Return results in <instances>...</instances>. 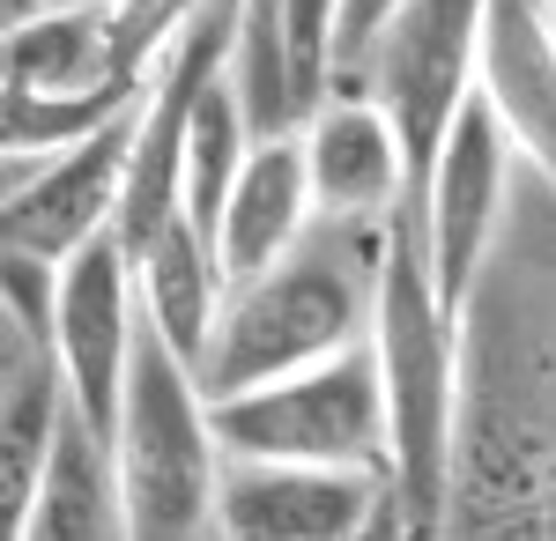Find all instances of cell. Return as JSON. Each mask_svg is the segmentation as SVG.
<instances>
[{
	"instance_id": "6da1fadb",
	"label": "cell",
	"mask_w": 556,
	"mask_h": 541,
	"mask_svg": "<svg viewBox=\"0 0 556 541\" xmlns=\"http://www.w3.org/2000/svg\"><path fill=\"white\" fill-rule=\"evenodd\" d=\"M371 341H379V364H386L401 534H438L445 490H453V416H460V312L445 304L438 275H430L416 209H401L386 230Z\"/></svg>"
},
{
	"instance_id": "7a4b0ae2",
	"label": "cell",
	"mask_w": 556,
	"mask_h": 541,
	"mask_svg": "<svg viewBox=\"0 0 556 541\" xmlns=\"http://www.w3.org/2000/svg\"><path fill=\"white\" fill-rule=\"evenodd\" d=\"M112 460H119V498H127V534L141 541H186L215 527L223 504V430L201 372L178 356L156 327H141L127 372V401L112 423Z\"/></svg>"
},
{
	"instance_id": "3957f363",
	"label": "cell",
	"mask_w": 556,
	"mask_h": 541,
	"mask_svg": "<svg viewBox=\"0 0 556 541\" xmlns=\"http://www.w3.org/2000/svg\"><path fill=\"white\" fill-rule=\"evenodd\" d=\"M371 319H379V275L364 282V267L334 246H298L275 267H260L253 282H230V304L201 356V386L208 401L267 386L349 341H371Z\"/></svg>"
},
{
	"instance_id": "277c9868",
	"label": "cell",
	"mask_w": 556,
	"mask_h": 541,
	"mask_svg": "<svg viewBox=\"0 0 556 541\" xmlns=\"http://www.w3.org/2000/svg\"><path fill=\"white\" fill-rule=\"evenodd\" d=\"M223 453L253 460H334V467H393L379 341H349L319 364L223 393L215 401Z\"/></svg>"
},
{
	"instance_id": "5b68a950",
	"label": "cell",
	"mask_w": 556,
	"mask_h": 541,
	"mask_svg": "<svg viewBox=\"0 0 556 541\" xmlns=\"http://www.w3.org/2000/svg\"><path fill=\"white\" fill-rule=\"evenodd\" d=\"M482 23H490V0H401L379 45H371L364 83L379 89V104L393 112L401 141H408L416 201H424V178L438 164L453 119H460V104L482 83Z\"/></svg>"
},
{
	"instance_id": "8992f818",
	"label": "cell",
	"mask_w": 556,
	"mask_h": 541,
	"mask_svg": "<svg viewBox=\"0 0 556 541\" xmlns=\"http://www.w3.org/2000/svg\"><path fill=\"white\" fill-rule=\"evenodd\" d=\"M215 534L238 541H364L401 534L393 467H334V460H223Z\"/></svg>"
},
{
	"instance_id": "52a82bcc",
	"label": "cell",
	"mask_w": 556,
	"mask_h": 541,
	"mask_svg": "<svg viewBox=\"0 0 556 541\" xmlns=\"http://www.w3.org/2000/svg\"><path fill=\"white\" fill-rule=\"evenodd\" d=\"M513 164H519V141L513 126L497 119V104L475 97L460 104V119L445 134L438 164L424 178V201H416V223H424V252H430V275L453 312H468V290L482 275V260L497 246V223H505V193H513Z\"/></svg>"
},
{
	"instance_id": "ba28073f",
	"label": "cell",
	"mask_w": 556,
	"mask_h": 541,
	"mask_svg": "<svg viewBox=\"0 0 556 541\" xmlns=\"http://www.w3.org/2000/svg\"><path fill=\"white\" fill-rule=\"evenodd\" d=\"M141 267L119 230L89 238L83 252L60 260V304H52V349L67 364V393L104 438L119 423V401H127V372L134 349H141Z\"/></svg>"
},
{
	"instance_id": "9c48e42d",
	"label": "cell",
	"mask_w": 556,
	"mask_h": 541,
	"mask_svg": "<svg viewBox=\"0 0 556 541\" xmlns=\"http://www.w3.org/2000/svg\"><path fill=\"white\" fill-rule=\"evenodd\" d=\"M141 112V104H134ZM134 112L112 126H97L83 141L30 156V164H8V209H0V246L15 252H45V260H67L89 238L119 230L127 209V164H134Z\"/></svg>"
},
{
	"instance_id": "30bf717a",
	"label": "cell",
	"mask_w": 556,
	"mask_h": 541,
	"mask_svg": "<svg viewBox=\"0 0 556 541\" xmlns=\"http://www.w3.org/2000/svg\"><path fill=\"white\" fill-rule=\"evenodd\" d=\"M304 156H312V193L334 223H393L416 209V164L379 89H327L304 112Z\"/></svg>"
},
{
	"instance_id": "8fae6325",
	"label": "cell",
	"mask_w": 556,
	"mask_h": 541,
	"mask_svg": "<svg viewBox=\"0 0 556 541\" xmlns=\"http://www.w3.org/2000/svg\"><path fill=\"white\" fill-rule=\"evenodd\" d=\"M319 215V193H312V156H304V126H267L253 141V156L238 171L230 201L215 215V260L230 282H253L260 267H275L282 252L304 246Z\"/></svg>"
},
{
	"instance_id": "7c38bea8",
	"label": "cell",
	"mask_w": 556,
	"mask_h": 541,
	"mask_svg": "<svg viewBox=\"0 0 556 541\" xmlns=\"http://www.w3.org/2000/svg\"><path fill=\"white\" fill-rule=\"evenodd\" d=\"M482 97L513 126L519 164H534L556 186V15H549V0H490Z\"/></svg>"
},
{
	"instance_id": "4fadbf2b",
	"label": "cell",
	"mask_w": 556,
	"mask_h": 541,
	"mask_svg": "<svg viewBox=\"0 0 556 541\" xmlns=\"http://www.w3.org/2000/svg\"><path fill=\"white\" fill-rule=\"evenodd\" d=\"M67 408H75V393H67L60 349L8 319V349H0V527L8 534H15L30 490H38Z\"/></svg>"
},
{
	"instance_id": "5bb4252c",
	"label": "cell",
	"mask_w": 556,
	"mask_h": 541,
	"mask_svg": "<svg viewBox=\"0 0 556 541\" xmlns=\"http://www.w3.org/2000/svg\"><path fill=\"white\" fill-rule=\"evenodd\" d=\"M112 534H127V498H119L112 438L83 408H67L38 490L23 504V519H15V541H112Z\"/></svg>"
},
{
	"instance_id": "9a60e30c",
	"label": "cell",
	"mask_w": 556,
	"mask_h": 541,
	"mask_svg": "<svg viewBox=\"0 0 556 541\" xmlns=\"http://www.w3.org/2000/svg\"><path fill=\"white\" fill-rule=\"evenodd\" d=\"M134 267H141V312H149V327L201 372V356H208V341H215V319L230 304V275L215 260V238L178 209L149 246L134 252Z\"/></svg>"
},
{
	"instance_id": "2e32d148",
	"label": "cell",
	"mask_w": 556,
	"mask_h": 541,
	"mask_svg": "<svg viewBox=\"0 0 556 541\" xmlns=\"http://www.w3.org/2000/svg\"><path fill=\"white\" fill-rule=\"evenodd\" d=\"M0 67L15 89H112V83H149L119 60V23L112 0H83V8H38L15 15Z\"/></svg>"
},
{
	"instance_id": "e0dca14e",
	"label": "cell",
	"mask_w": 556,
	"mask_h": 541,
	"mask_svg": "<svg viewBox=\"0 0 556 541\" xmlns=\"http://www.w3.org/2000/svg\"><path fill=\"white\" fill-rule=\"evenodd\" d=\"M141 89L149 83H112V89H15L8 83V164H30V156H52V149H67V141H83L97 126L127 119L134 104H141Z\"/></svg>"
},
{
	"instance_id": "ac0fdd59",
	"label": "cell",
	"mask_w": 556,
	"mask_h": 541,
	"mask_svg": "<svg viewBox=\"0 0 556 541\" xmlns=\"http://www.w3.org/2000/svg\"><path fill=\"white\" fill-rule=\"evenodd\" d=\"M282 45H290V89L298 119L327 97V52H334V0H282Z\"/></svg>"
},
{
	"instance_id": "d6986e66",
	"label": "cell",
	"mask_w": 556,
	"mask_h": 541,
	"mask_svg": "<svg viewBox=\"0 0 556 541\" xmlns=\"http://www.w3.org/2000/svg\"><path fill=\"white\" fill-rule=\"evenodd\" d=\"M401 0H334V52H327V89H364L371 75V45L393 23Z\"/></svg>"
},
{
	"instance_id": "ffe728a7",
	"label": "cell",
	"mask_w": 556,
	"mask_h": 541,
	"mask_svg": "<svg viewBox=\"0 0 556 541\" xmlns=\"http://www.w3.org/2000/svg\"><path fill=\"white\" fill-rule=\"evenodd\" d=\"M193 8H208V0H112V23H119V60H127L134 75H149V67H156V52L178 38V23H186Z\"/></svg>"
},
{
	"instance_id": "44dd1931",
	"label": "cell",
	"mask_w": 556,
	"mask_h": 541,
	"mask_svg": "<svg viewBox=\"0 0 556 541\" xmlns=\"http://www.w3.org/2000/svg\"><path fill=\"white\" fill-rule=\"evenodd\" d=\"M38 8H83V0H8V23L15 15H38Z\"/></svg>"
},
{
	"instance_id": "7402d4cb",
	"label": "cell",
	"mask_w": 556,
	"mask_h": 541,
	"mask_svg": "<svg viewBox=\"0 0 556 541\" xmlns=\"http://www.w3.org/2000/svg\"><path fill=\"white\" fill-rule=\"evenodd\" d=\"M549 15H556V0H549Z\"/></svg>"
}]
</instances>
